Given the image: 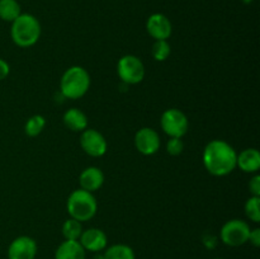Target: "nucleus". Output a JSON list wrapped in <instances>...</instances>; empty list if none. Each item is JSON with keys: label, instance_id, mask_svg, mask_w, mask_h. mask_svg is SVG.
Returning a JSON list of instances; mask_svg holds the SVG:
<instances>
[{"label": "nucleus", "instance_id": "obj_1", "mask_svg": "<svg viewBox=\"0 0 260 259\" xmlns=\"http://www.w3.org/2000/svg\"><path fill=\"white\" fill-rule=\"evenodd\" d=\"M236 159L238 154L235 149L223 140H213L203 150V165L215 177H225L234 172Z\"/></svg>", "mask_w": 260, "mask_h": 259}, {"label": "nucleus", "instance_id": "obj_2", "mask_svg": "<svg viewBox=\"0 0 260 259\" xmlns=\"http://www.w3.org/2000/svg\"><path fill=\"white\" fill-rule=\"evenodd\" d=\"M10 36L17 46L27 48L37 43L41 37V23L35 15L29 13H22L12 22Z\"/></svg>", "mask_w": 260, "mask_h": 259}, {"label": "nucleus", "instance_id": "obj_3", "mask_svg": "<svg viewBox=\"0 0 260 259\" xmlns=\"http://www.w3.org/2000/svg\"><path fill=\"white\" fill-rule=\"evenodd\" d=\"M89 88H90V75L81 66H71L61 78L60 89L65 98H81L88 93Z\"/></svg>", "mask_w": 260, "mask_h": 259}, {"label": "nucleus", "instance_id": "obj_4", "mask_svg": "<svg viewBox=\"0 0 260 259\" xmlns=\"http://www.w3.org/2000/svg\"><path fill=\"white\" fill-rule=\"evenodd\" d=\"M66 207H68V212L71 218L84 222V221L91 220L95 216L96 210H98V202L93 193L80 188V189L71 192L68 198Z\"/></svg>", "mask_w": 260, "mask_h": 259}, {"label": "nucleus", "instance_id": "obj_5", "mask_svg": "<svg viewBox=\"0 0 260 259\" xmlns=\"http://www.w3.org/2000/svg\"><path fill=\"white\" fill-rule=\"evenodd\" d=\"M117 74L124 84L134 85L144 80L145 66L137 56L126 55L119 58L117 63Z\"/></svg>", "mask_w": 260, "mask_h": 259}, {"label": "nucleus", "instance_id": "obj_6", "mask_svg": "<svg viewBox=\"0 0 260 259\" xmlns=\"http://www.w3.org/2000/svg\"><path fill=\"white\" fill-rule=\"evenodd\" d=\"M250 230V226L245 221L234 218L228 221L221 229V241L228 246H241L248 243Z\"/></svg>", "mask_w": 260, "mask_h": 259}, {"label": "nucleus", "instance_id": "obj_7", "mask_svg": "<svg viewBox=\"0 0 260 259\" xmlns=\"http://www.w3.org/2000/svg\"><path fill=\"white\" fill-rule=\"evenodd\" d=\"M160 124H161L162 131L168 136L178 137V139H182L189 128V122H188L187 116L177 108L167 109L161 114Z\"/></svg>", "mask_w": 260, "mask_h": 259}, {"label": "nucleus", "instance_id": "obj_8", "mask_svg": "<svg viewBox=\"0 0 260 259\" xmlns=\"http://www.w3.org/2000/svg\"><path fill=\"white\" fill-rule=\"evenodd\" d=\"M80 145L84 152L93 157L103 156L108 147L103 135L93 128H85L81 132Z\"/></svg>", "mask_w": 260, "mask_h": 259}, {"label": "nucleus", "instance_id": "obj_9", "mask_svg": "<svg viewBox=\"0 0 260 259\" xmlns=\"http://www.w3.org/2000/svg\"><path fill=\"white\" fill-rule=\"evenodd\" d=\"M37 255V243L30 236H18L8 248V259H35Z\"/></svg>", "mask_w": 260, "mask_h": 259}, {"label": "nucleus", "instance_id": "obj_10", "mask_svg": "<svg viewBox=\"0 0 260 259\" xmlns=\"http://www.w3.org/2000/svg\"><path fill=\"white\" fill-rule=\"evenodd\" d=\"M135 146L142 155H154L160 149V136L154 128L142 127L135 135Z\"/></svg>", "mask_w": 260, "mask_h": 259}, {"label": "nucleus", "instance_id": "obj_11", "mask_svg": "<svg viewBox=\"0 0 260 259\" xmlns=\"http://www.w3.org/2000/svg\"><path fill=\"white\" fill-rule=\"evenodd\" d=\"M146 29L155 41H167L172 36V22L167 15L161 13H154L146 22Z\"/></svg>", "mask_w": 260, "mask_h": 259}, {"label": "nucleus", "instance_id": "obj_12", "mask_svg": "<svg viewBox=\"0 0 260 259\" xmlns=\"http://www.w3.org/2000/svg\"><path fill=\"white\" fill-rule=\"evenodd\" d=\"M79 243L83 245V248L86 251H93V253H99V251L104 250L108 245V238H107L106 233L101 229L91 228L88 230L81 233Z\"/></svg>", "mask_w": 260, "mask_h": 259}, {"label": "nucleus", "instance_id": "obj_13", "mask_svg": "<svg viewBox=\"0 0 260 259\" xmlns=\"http://www.w3.org/2000/svg\"><path fill=\"white\" fill-rule=\"evenodd\" d=\"M79 182H80L81 189L93 193L101 189V187L103 185L104 174L99 168L89 167L81 172Z\"/></svg>", "mask_w": 260, "mask_h": 259}, {"label": "nucleus", "instance_id": "obj_14", "mask_svg": "<svg viewBox=\"0 0 260 259\" xmlns=\"http://www.w3.org/2000/svg\"><path fill=\"white\" fill-rule=\"evenodd\" d=\"M86 250L79 240H65L56 249L55 259H85Z\"/></svg>", "mask_w": 260, "mask_h": 259}, {"label": "nucleus", "instance_id": "obj_15", "mask_svg": "<svg viewBox=\"0 0 260 259\" xmlns=\"http://www.w3.org/2000/svg\"><path fill=\"white\" fill-rule=\"evenodd\" d=\"M236 167L244 173H256L260 168V152L256 149H245L238 155Z\"/></svg>", "mask_w": 260, "mask_h": 259}, {"label": "nucleus", "instance_id": "obj_16", "mask_svg": "<svg viewBox=\"0 0 260 259\" xmlns=\"http://www.w3.org/2000/svg\"><path fill=\"white\" fill-rule=\"evenodd\" d=\"M63 124L74 132H83L88 128V117L80 109L71 108L63 114Z\"/></svg>", "mask_w": 260, "mask_h": 259}, {"label": "nucleus", "instance_id": "obj_17", "mask_svg": "<svg viewBox=\"0 0 260 259\" xmlns=\"http://www.w3.org/2000/svg\"><path fill=\"white\" fill-rule=\"evenodd\" d=\"M103 259H136L135 251L131 246L126 244H114L104 249Z\"/></svg>", "mask_w": 260, "mask_h": 259}, {"label": "nucleus", "instance_id": "obj_18", "mask_svg": "<svg viewBox=\"0 0 260 259\" xmlns=\"http://www.w3.org/2000/svg\"><path fill=\"white\" fill-rule=\"evenodd\" d=\"M22 14V9L17 0H0V19L10 22Z\"/></svg>", "mask_w": 260, "mask_h": 259}, {"label": "nucleus", "instance_id": "obj_19", "mask_svg": "<svg viewBox=\"0 0 260 259\" xmlns=\"http://www.w3.org/2000/svg\"><path fill=\"white\" fill-rule=\"evenodd\" d=\"M83 233L81 222L74 218H69L62 223V235L65 240H79Z\"/></svg>", "mask_w": 260, "mask_h": 259}, {"label": "nucleus", "instance_id": "obj_20", "mask_svg": "<svg viewBox=\"0 0 260 259\" xmlns=\"http://www.w3.org/2000/svg\"><path fill=\"white\" fill-rule=\"evenodd\" d=\"M46 126V119L45 117L41 116V114H35V116L30 117L29 119L25 123V134L30 137H36L43 131Z\"/></svg>", "mask_w": 260, "mask_h": 259}, {"label": "nucleus", "instance_id": "obj_21", "mask_svg": "<svg viewBox=\"0 0 260 259\" xmlns=\"http://www.w3.org/2000/svg\"><path fill=\"white\" fill-rule=\"evenodd\" d=\"M245 213L253 222H260V197L251 196L245 203Z\"/></svg>", "mask_w": 260, "mask_h": 259}, {"label": "nucleus", "instance_id": "obj_22", "mask_svg": "<svg viewBox=\"0 0 260 259\" xmlns=\"http://www.w3.org/2000/svg\"><path fill=\"white\" fill-rule=\"evenodd\" d=\"M170 45L168 41H155L152 45V57L156 61H165L170 55Z\"/></svg>", "mask_w": 260, "mask_h": 259}, {"label": "nucleus", "instance_id": "obj_23", "mask_svg": "<svg viewBox=\"0 0 260 259\" xmlns=\"http://www.w3.org/2000/svg\"><path fill=\"white\" fill-rule=\"evenodd\" d=\"M167 150L170 155L173 156H177L180 155L184 150V144H183L182 139H178V137H170V140L167 144Z\"/></svg>", "mask_w": 260, "mask_h": 259}, {"label": "nucleus", "instance_id": "obj_24", "mask_svg": "<svg viewBox=\"0 0 260 259\" xmlns=\"http://www.w3.org/2000/svg\"><path fill=\"white\" fill-rule=\"evenodd\" d=\"M249 190L255 197H260V175H254L249 183Z\"/></svg>", "mask_w": 260, "mask_h": 259}, {"label": "nucleus", "instance_id": "obj_25", "mask_svg": "<svg viewBox=\"0 0 260 259\" xmlns=\"http://www.w3.org/2000/svg\"><path fill=\"white\" fill-rule=\"evenodd\" d=\"M251 244H253L255 248H259L260 246V229H254V230H250V234H249V240Z\"/></svg>", "mask_w": 260, "mask_h": 259}, {"label": "nucleus", "instance_id": "obj_26", "mask_svg": "<svg viewBox=\"0 0 260 259\" xmlns=\"http://www.w3.org/2000/svg\"><path fill=\"white\" fill-rule=\"evenodd\" d=\"M9 73H10L9 63H8L5 60H3V58H0V81L7 79L8 75H9Z\"/></svg>", "mask_w": 260, "mask_h": 259}, {"label": "nucleus", "instance_id": "obj_27", "mask_svg": "<svg viewBox=\"0 0 260 259\" xmlns=\"http://www.w3.org/2000/svg\"><path fill=\"white\" fill-rule=\"evenodd\" d=\"M203 244H205V246L207 249H213L216 245H217V239H216V236L213 235H206L205 238H203Z\"/></svg>", "mask_w": 260, "mask_h": 259}, {"label": "nucleus", "instance_id": "obj_28", "mask_svg": "<svg viewBox=\"0 0 260 259\" xmlns=\"http://www.w3.org/2000/svg\"><path fill=\"white\" fill-rule=\"evenodd\" d=\"M253 2V0H244V3H245V4H249V3H251Z\"/></svg>", "mask_w": 260, "mask_h": 259}, {"label": "nucleus", "instance_id": "obj_29", "mask_svg": "<svg viewBox=\"0 0 260 259\" xmlns=\"http://www.w3.org/2000/svg\"><path fill=\"white\" fill-rule=\"evenodd\" d=\"M216 259H221V258H216Z\"/></svg>", "mask_w": 260, "mask_h": 259}]
</instances>
